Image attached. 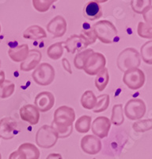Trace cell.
Wrapping results in <instances>:
<instances>
[{
	"mask_svg": "<svg viewBox=\"0 0 152 159\" xmlns=\"http://www.w3.org/2000/svg\"><path fill=\"white\" fill-rule=\"evenodd\" d=\"M74 120L75 112L72 107L63 105L55 111L52 127L57 132L59 139H65L71 135Z\"/></svg>",
	"mask_w": 152,
	"mask_h": 159,
	"instance_id": "6da1fadb",
	"label": "cell"
},
{
	"mask_svg": "<svg viewBox=\"0 0 152 159\" xmlns=\"http://www.w3.org/2000/svg\"><path fill=\"white\" fill-rule=\"evenodd\" d=\"M91 29L94 30L97 38L102 43L111 44L115 42L117 37V30L116 26L108 20H101L95 22Z\"/></svg>",
	"mask_w": 152,
	"mask_h": 159,
	"instance_id": "7a4b0ae2",
	"label": "cell"
},
{
	"mask_svg": "<svg viewBox=\"0 0 152 159\" xmlns=\"http://www.w3.org/2000/svg\"><path fill=\"white\" fill-rule=\"evenodd\" d=\"M141 64L139 52L134 48H127L120 52L116 59V65L122 72L132 69H136Z\"/></svg>",
	"mask_w": 152,
	"mask_h": 159,
	"instance_id": "3957f363",
	"label": "cell"
},
{
	"mask_svg": "<svg viewBox=\"0 0 152 159\" xmlns=\"http://www.w3.org/2000/svg\"><path fill=\"white\" fill-rule=\"evenodd\" d=\"M58 139V134L52 125H44L36 133V143L40 148H52L56 144Z\"/></svg>",
	"mask_w": 152,
	"mask_h": 159,
	"instance_id": "277c9868",
	"label": "cell"
},
{
	"mask_svg": "<svg viewBox=\"0 0 152 159\" xmlns=\"http://www.w3.org/2000/svg\"><path fill=\"white\" fill-rule=\"evenodd\" d=\"M56 76L54 68L49 63H42L38 65L32 73L33 80L40 86H48L53 83Z\"/></svg>",
	"mask_w": 152,
	"mask_h": 159,
	"instance_id": "5b68a950",
	"label": "cell"
},
{
	"mask_svg": "<svg viewBox=\"0 0 152 159\" xmlns=\"http://www.w3.org/2000/svg\"><path fill=\"white\" fill-rule=\"evenodd\" d=\"M105 65L106 59L105 56L101 52H94L86 60L83 70L90 76H95L105 69Z\"/></svg>",
	"mask_w": 152,
	"mask_h": 159,
	"instance_id": "8992f818",
	"label": "cell"
},
{
	"mask_svg": "<svg viewBox=\"0 0 152 159\" xmlns=\"http://www.w3.org/2000/svg\"><path fill=\"white\" fill-rule=\"evenodd\" d=\"M125 114L131 120H137L143 118L147 111L144 101L140 99H132L125 104Z\"/></svg>",
	"mask_w": 152,
	"mask_h": 159,
	"instance_id": "52a82bcc",
	"label": "cell"
},
{
	"mask_svg": "<svg viewBox=\"0 0 152 159\" xmlns=\"http://www.w3.org/2000/svg\"><path fill=\"white\" fill-rule=\"evenodd\" d=\"M146 80L144 72L139 68L126 71L123 76V81L132 90H137L143 86Z\"/></svg>",
	"mask_w": 152,
	"mask_h": 159,
	"instance_id": "ba28073f",
	"label": "cell"
},
{
	"mask_svg": "<svg viewBox=\"0 0 152 159\" xmlns=\"http://www.w3.org/2000/svg\"><path fill=\"white\" fill-rule=\"evenodd\" d=\"M111 127V121L105 116H98L91 124L93 134L98 139H104L109 134Z\"/></svg>",
	"mask_w": 152,
	"mask_h": 159,
	"instance_id": "9c48e42d",
	"label": "cell"
},
{
	"mask_svg": "<svg viewBox=\"0 0 152 159\" xmlns=\"http://www.w3.org/2000/svg\"><path fill=\"white\" fill-rule=\"evenodd\" d=\"M80 146L82 151L91 155L98 154L102 147L100 139L94 134H87L82 137Z\"/></svg>",
	"mask_w": 152,
	"mask_h": 159,
	"instance_id": "30bf717a",
	"label": "cell"
},
{
	"mask_svg": "<svg viewBox=\"0 0 152 159\" xmlns=\"http://www.w3.org/2000/svg\"><path fill=\"white\" fill-rule=\"evenodd\" d=\"M55 104V97L52 92L44 91L38 93L35 97V107L40 112H47L53 108Z\"/></svg>",
	"mask_w": 152,
	"mask_h": 159,
	"instance_id": "8fae6325",
	"label": "cell"
},
{
	"mask_svg": "<svg viewBox=\"0 0 152 159\" xmlns=\"http://www.w3.org/2000/svg\"><path fill=\"white\" fill-rule=\"evenodd\" d=\"M63 49H66L67 52L74 54L75 52H80L87 49L89 45L84 42V40L77 34H73L69 37L65 42H62Z\"/></svg>",
	"mask_w": 152,
	"mask_h": 159,
	"instance_id": "7c38bea8",
	"label": "cell"
},
{
	"mask_svg": "<svg viewBox=\"0 0 152 159\" xmlns=\"http://www.w3.org/2000/svg\"><path fill=\"white\" fill-rule=\"evenodd\" d=\"M47 30L53 35V38H61L67 31V22L65 18L60 15H57L47 25Z\"/></svg>",
	"mask_w": 152,
	"mask_h": 159,
	"instance_id": "4fadbf2b",
	"label": "cell"
},
{
	"mask_svg": "<svg viewBox=\"0 0 152 159\" xmlns=\"http://www.w3.org/2000/svg\"><path fill=\"white\" fill-rule=\"evenodd\" d=\"M17 122L11 117H5L0 120V138L9 140L17 133Z\"/></svg>",
	"mask_w": 152,
	"mask_h": 159,
	"instance_id": "5bb4252c",
	"label": "cell"
},
{
	"mask_svg": "<svg viewBox=\"0 0 152 159\" xmlns=\"http://www.w3.org/2000/svg\"><path fill=\"white\" fill-rule=\"evenodd\" d=\"M21 119L31 125H36L40 121V111L33 104L22 106L19 111Z\"/></svg>",
	"mask_w": 152,
	"mask_h": 159,
	"instance_id": "9a60e30c",
	"label": "cell"
},
{
	"mask_svg": "<svg viewBox=\"0 0 152 159\" xmlns=\"http://www.w3.org/2000/svg\"><path fill=\"white\" fill-rule=\"evenodd\" d=\"M42 54L41 52L37 49H29V55L27 58L21 63L20 69L24 72H29L36 69L38 65H40V62L41 61Z\"/></svg>",
	"mask_w": 152,
	"mask_h": 159,
	"instance_id": "2e32d148",
	"label": "cell"
},
{
	"mask_svg": "<svg viewBox=\"0 0 152 159\" xmlns=\"http://www.w3.org/2000/svg\"><path fill=\"white\" fill-rule=\"evenodd\" d=\"M83 16L90 21H94L102 16V9L97 1H89L82 9Z\"/></svg>",
	"mask_w": 152,
	"mask_h": 159,
	"instance_id": "e0dca14e",
	"label": "cell"
},
{
	"mask_svg": "<svg viewBox=\"0 0 152 159\" xmlns=\"http://www.w3.org/2000/svg\"><path fill=\"white\" fill-rule=\"evenodd\" d=\"M29 52V45L27 44H23L15 48H11L8 51V54L13 61L23 62L27 58Z\"/></svg>",
	"mask_w": 152,
	"mask_h": 159,
	"instance_id": "ac0fdd59",
	"label": "cell"
},
{
	"mask_svg": "<svg viewBox=\"0 0 152 159\" xmlns=\"http://www.w3.org/2000/svg\"><path fill=\"white\" fill-rule=\"evenodd\" d=\"M23 38L29 40H39L47 38L44 29L38 25H31L23 32Z\"/></svg>",
	"mask_w": 152,
	"mask_h": 159,
	"instance_id": "d6986e66",
	"label": "cell"
},
{
	"mask_svg": "<svg viewBox=\"0 0 152 159\" xmlns=\"http://www.w3.org/2000/svg\"><path fill=\"white\" fill-rule=\"evenodd\" d=\"M18 151L22 152L25 159H39L40 150L34 144L30 143H22L18 149Z\"/></svg>",
	"mask_w": 152,
	"mask_h": 159,
	"instance_id": "ffe728a7",
	"label": "cell"
},
{
	"mask_svg": "<svg viewBox=\"0 0 152 159\" xmlns=\"http://www.w3.org/2000/svg\"><path fill=\"white\" fill-rule=\"evenodd\" d=\"M80 102L84 108L87 109V110H93L96 107L98 99L93 91L87 90L82 94Z\"/></svg>",
	"mask_w": 152,
	"mask_h": 159,
	"instance_id": "44dd1931",
	"label": "cell"
},
{
	"mask_svg": "<svg viewBox=\"0 0 152 159\" xmlns=\"http://www.w3.org/2000/svg\"><path fill=\"white\" fill-rule=\"evenodd\" d=\"M109 81V75L108 69L105 68L104 69L101 71V72L97 74L95 80H94V84L95 86L98 89L99 92H102L104 89L106 88Z\"/></svg>",
	"mask_w": 152,
	"mask_h": 159,
	"instance_id": "7402d4cb",
	"label": "cell"
},
{
	"mask_svg": "<svg viewBox=\"0 0 152 159\" xmlns=\"http://www.w3.org/2000/svg\"><path fill=\"white\" fill-rule=\"evenodd\" d=\"M110 121L111 123L115 126H120L123 124L125 121V117H124V110L122 104H116L112 107Z\"/></svg>",
	"mask_w": 152,
	"mask_h": 159,
	"instance_id": "603a6c76",
	"label": "cell"
},
{
	"mask_svg": "<svg viewBox=\"0 0 152 159\" xmlns=\"http://www.w3.org/2000/svg\"><path fill=\"white\" fill-rule=\"evenodd\" d=\"M91 121H92V119H91V116H81L76 120L75 124H74L75 130L78 133H82V134L87 133L91 127Z\"/></svg>",
	"mask_w": 152,
	"mask_h": 159,
	"instance_id": "cb8c5ba5",
	"label": "cell"
},
{
	"mask_svg": "<svg viewBox=\"0 0 152 159\" xmlns=\"http://www.w3.org/2000/svg\"><path fill=\"white\" fill-rule=\"evenodd\" d=\"M63 54V45L62 42L51 45L47 50V55L50 59L53 61H57Z\"/></svg>",
	"mask_w": 152,
	"mask_h": 159,
	"instance_id": "d4e9b609",
	"label": "cell"
},
{
	"mask_svg": "<svg viewBox=\"0 0 152 159\" xmlns=\"http://www.w3.org/2000/svg\"><path fill=\"white\" fill-rule=\"evenodd\" d=\"M150 6H152L151 0H132L131 1V7L132 10L137 14H141L148 10Z\"/></svg>",
	"mask_w": 152,
	"mask_h": 159,
	"instance_id": "484cf974",
	"label": "cell"
},
{
	"mask_svg": "<svg viewBox=\"0 0 152 159\" xmlns=\"http://www.w3.org/2000/svg\"><path fill=\"white\" fill-rule=\"evenodd\" d=\"M140 56L147 65H152V40L143 44L140 49Z\"/></svg>",
	"mask_w": 152,
	"mask_h": 159,
	"instance_id": "4316f807",
	"label": "cell"
},
{
	"mask_svg": "<svg viewBox=\"0 0 152 159\" xmlns=\"http://www.w3.org/2000/svg\"><path fill=\"white\" fill-rule=\"evenodd\" d=\"M94 52V51L92 49H87L85 50L78 52V54H76V56L74 58V67L78 69H83L84 63H85L86 60Z\"/></svg>",
	"mask_w": 152,
	"mask_h": 159,
	"instance_id": "83f0119b",
	"label": "cell"
},
{
	"mask_svg": "<svg viewBox=\"0 0 152 159\" xmlns=\"http://www.w3.org/2000/svg\"><path fill=\"white\" fill-rule=\"evenodd\" d=\"M98 102H97L96 107L93 109L94 113H101L103 112L109 107V103H110V98L108 94L100 95L97 97Z\"/></svg>",
	"mask_w": 152,
	"mask_h": 159,
	"instance_id": "f1b7e54d",
	"label": "cell"
},
{
	"mask_svg": "<svg viewBox=\"0 0 152 159\" xmlns=\"http://www.w3.org/2000/svg\"><path fill=\"white\" fill-rule=\"evenodd\" d=\"M15 84L11 80H5V81L0 85V98L6 99L14 94Z\"/></svg>",
	"mask_w": 152,
	"mask_h": 159,
	"instance_id": "f546056e",
	"label": "cell"
},
{
	"mask_svg": "<svg viewBox=\"0 0 152 159\" xmlns=\"http://www.w3.org/2000/svg\"><path fill=\"white\" fill-rule=\"evenodd\" d=\"M132 128L135 131L139 133H143L152 130V119L138 120L133 123Z\"/></svg>",
	"mask_w": 152,
	"mask_h": 159,
	"instance_id": "4dcf8cb0",
	"label": "cell"
},
{
	"mask_svg": "<svg viewBox=\"0 0 152 159\" xmlns=\"http://www.w3.org/2000/svg\"><path fill=\"white\" fill-rule=\"evenodd\" d=\"M137 34L143 38L152 39V26L146 22H139L137 25Z\"/></svg>",
	"mask_w": 152,
	"mask_h": 159,
	"instance_id": "1f68e13d",
	"label": "cell"
},
{
	"mask_svg": "<svg viewBox=\"0 0 152 159\" xmlns=\"http://www.w3.org/2000/svg\"><path fill=\"white\" fill-rule=\"evenodd\" d=\"M33 6L39 12H46L55 2L54 0H33Z\"/></svg>",
	"mask_w": 152,
	"mask_h": 159,
	"instance_id": "d6a6232c",
	"label": "cell"
},
{
	"mask_svg": "<svg viewBox=\"0 0 152 159\" xmlns=\"http://www.w3.org/2000/svg\"><path fill=\"white\" fill-rule=\"evenodd\" d=\"M79 36L84 40V42L88 45L94 44V42H96V40L98 39L95 34H94V30L91 28L82 30L81 31V34H79Z\"/></svg>",
	"mask_w": 152,
	"mask_h": 159,
	"instance_id": "836d02e7",
	"label": "cell"
},
{
	"mask_svg": "<svg viewBox=\"0 0 152 159\" xmlns=\"http://www.w3.org/2000/svg\"><path fill=\"white\" fill-rule=\"evenodd\" d=\"M143 16L146 23L149 24L152 26V6H150L146 12L143 13Z\"/></svg>",
	"mask_w": 152,
	"mask_h": 159,
	"instance_id": "e575fe53",
	"label": "cell"
},
{
	"mask_svg": "<svg viewBox=\"0 0 152 159\" xmlns=\"http://www.w3.org/2000/svg\"><path fill=\"white\" fill-rule=\"evenodd\" d=\"M62 65H63V69H65L68 73L72 74V69H71V64H70V62H69V61L67 58H63V60H62Z\"/></svg>",
	"mask_w": 152,
	"mask_h": 159,
	"instance_id": "d590c367",
	"label": "cell"
},
{
	"mask_svg": "<svg viewBox=\"0 0 152 159\" xmlns=\"http://www.w3.org/2000/svg\"><path fill=\"white\" fill-rule=\"evenodd\" d=\"M9 159H25V157L22 152L16 150V151H14L10 154Z\"/></svg>",
	"mask_w": 152,
	"mask_h": 159,
	"instance_id": "8d00e7d4",
	"label": "cell"
},
{
	"mask_svg": "<svg viewBox=\"0 0 152 159\" xmlns=\"http://www.w3.org/2000/svg\"><path fill=\"white\" fill-rule=\"evenodd\" d=\"M46 159H63V157L60 154L53 153V154H49L46 157Z\"/></svg>",
	"mask_w": 152,
	"mask_h": 159,
	"instance_id": "74e56055",
	"label": "cell"
},
{
	"mask_svg": "<svg viewBox=\"0 0 152 159\" xmlns=\"http://www.w3.org/2000/svg\"><path fill=\"white\" fill-rule=\"evenodd\" d=\"M5 81V72L4 71L0 70V85Z\"/></svg>",
	"mask_w": 152,
	"mask_h": 159,
	"instance_id": "f35d334b",
	"label": "cell"
},
{
	"mask_svg": "<svg viewBox=\"0 0 152 159\" xmlns=\"http://www.w3.org/2000/svg\"><path fill=\"white\" fill-rule=\"evenodd\" d=\"M0 159H2V155H1V154H0Z\"/></svg>",
	"mask_w": 152,
	"mask_h": 159,
	"instance_id": "ab89813d",
	"label": "cell"
},
{
	"mask_svg": "<svg viewBox=\"0 0 152 159\" xmlns=\"http://www.w3.org/2000/svg\"><path fill=\"white\" fill-rule=\"evenodd\" d=\"M0 33H1V25H0Z\"/></svg>",
	"mask_w": 152,
	"mask_h": 159,
	"instance_id": "60d3db41",
	"label": "cell"
},
{
	"mask_svg": "<svg viewBox=\"0 0 152 159\" xmlns=\"http://www.w3.org/2000/svg\"><path fill=\"white\" fill-rule=\"evenodd\" d=\"M0 66H1V61H0Z\"/></svg>",
	"mask_w": 152,
	"mask_h": 159,
	"instance_id": "b9f144b4",
	"label": "cell"
},
{
	"mask_svg": "<svg viewBox=\"0 0 152 159\" xmlns=\"http://www.w3.org/2000/svg\"><path fill=\"white\" fill-rule=\"evenodd\" d=\"M93 159H96V158H93Z\"/></svg>",
	"mask_w": 152,
	"mask_h": 159,
	"instance_id": "7bdbcfd3",
	"label": "cell"
}]
</instances>
